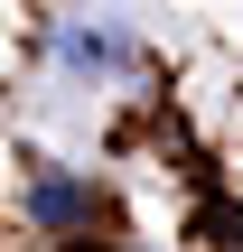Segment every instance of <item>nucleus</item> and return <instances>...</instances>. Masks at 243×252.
<instances>
[{
  "label": "nucleus",
  "mask_w": 243,
  "mask_h": 252,
  "mask_svg": "<svg viewBox=\"0 0 243 252\" xmlns=\"http://www.w3.org/2000/svg\"><path fill=\"white\" fill-rule=\"evenodd\" d=\"M28 215H37V224H84L94 196H84L75 178H37V187H28Z\"/></svg>",
  "instance_id": "obj_1"
},
{
  "label": "nucleus",
  "mask_w": 243,
  "mask_h": 252,
  "mask_svg": "<svg viewBox=\"0 0 243 252\" xmlns=\"http://www.w3.org/2000/svg\"><path fill=\"white\" fill-rule=\"evenodd\" d=\"M66 252H103V243H66Z\"/></svg>",
  "instance_id": "obj_2"
}]
</instances>
